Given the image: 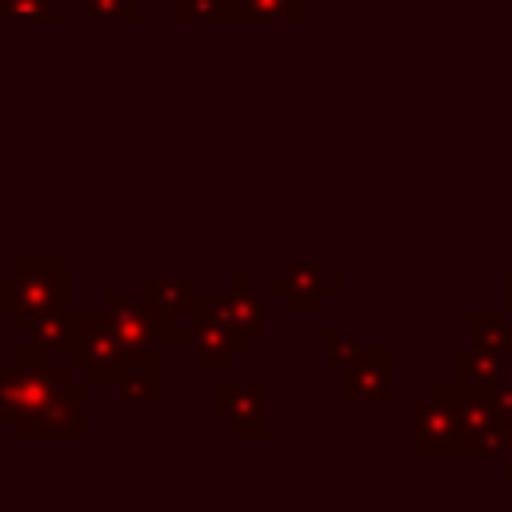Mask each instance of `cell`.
<instances>
[{"label": "cell", "instance_id": "obj_1", "mask_svg": "<svg viewBox=\"0 0 512 512\" xmlns=\"http://www.w3.org/2000/svg\"><path fill=\"white\" fill-rule=\"evenodd\" d=\"M84 388L68 380L64 368H52L48 356H16L8 368H0V420H28L52 408H80Z\"/></svg>", "mask_w": 512, "mask_h": 512}, {"label": "cell", "instance_id": "obj_2", "mask_svg": "<svg viewBox=\"0 0 512 512\" xmlns=\"http://www.w3.org/2000/svg\"><path fill=\"white\" fill-rule=\"evenodd\" d=\"M0 308L12 312L16 328H32L40 316L64 308V264L60 260H20L0 276Z\"/></svg>", "mask_w": 512, "mask_h": 512}, {"label": "cell", "instance_id": "obj_3", "mask_svg": "<svg viewBox=\"0 0 512 512\" xmlns=\"http://www.w3.org/2000/svg\"><path fill=\"white\" fill-rule=\"evenodd\" d=\"M68 364H80L92 384H120L128 368V348L108 328L104 312H76L68 316Z\"/></svg>", "mask_w": 512, "mask_h": 512}, {"label": "cell", "instance_id": "obj_4", "mask_svg": "<svg viewBox=\"0 0 512 512\" xmlns=\"http://www.w3.org/2000/svg\"><path fill=\"white\" fill-rule=\"evenodd\" d=\"M464 448L468 440L456 420V392L444 388L440 396L416 408V452L428 456V452H464Z\"/></svg>", "mask_w": 512, "mask_h": 512}, {"label": "cell", "instance_id": "obj_5", "mask_svg": "<svg viewBox=\"0 0 512 512\" xmlns=\"http://www.w3.org/2000/svg\"><path fill=\"white\" fill-rule=\"evenodd\" d=\"M344 400H392V352L376 348V352H360L348 368H344Z\"/></svg>", "mask_w": 512, "mask_h": 512}, {"label": "cell", "instance_id": "obj_6", "mask_svg": "<svg viewBox=\"0 0 512 512\" xmlns=\"http://www.w3.org/2000/svg\"><path fill=\"white\" fill-rule=\"evenodd\" d=\"M268 288H276V292H284L288 296V304L300 312H316L320 304H324V296H332V292H340V280L336 276H328L324 268H316V264H292L288 272H280V276H272L268 280Z\"/></svg>", "mask_w": 512, "mask_h": 512}, {"label": "cell", "instance_id": "obj_7", "mask_svg": "<svg viewBox=\"0 0 512 512\" xmlns=\"http://www.w3.org/2000/svg\"><path fill=\"white\" fill-rule=\"evenodd\" d=\"M108 328L116 332V340L128 348V356H140L156 344V320L144 308V300H124V296H108L104 304Z\"/></svg>", "mask_w": 512, "mask_h": 512}, {"label": "cell", "instance_id": "obj_8", "mask_svg": "<svg viewBox=\"0 0 512 512\" xmlns=\"http://www.w3.org/2000/svg\"><path fill=\"white\" fill-rule=\"evenodd\" d=\"M504 376V352H492V348H460L452 352V388L456 392H468V396H488Z\"/></svg>", "mask_w": 512, "mask_h": 512}, {"label": "cell", "instance_id": "obj_9", "mask_svg": "<svg viewBox=\"0 0 512 512\" xmlns=\"http://www.w3.org/2000/svg\"><path fill=\"white\" fill-rule=\"evenodd\" d=\"M264 388H216V420H224L236 436H264Z\"/></svg>", "mask_w": 512, "mask_h": 512}, {"label": "cell", "instance_id": "obj_10", "mask_svg": "<svg viewBox=\"0 0 512 512\" xmlns=\"http://www.w3.org/2000/svg\"><path fill=\"white\" fill-rule=\"evenodd\" d=\"M216 308H220V316H224L228 324H236L244 336L260 332V324H264V304L248 296V276H236V280H232V292H228L224 300H216Z\"/></svg>", "mask_w": 512, "mask_h": 512}, {"label": "cell", "instance_id": "obj_11", "mask_svg": "<svg viewBox=\"0 0 512 512\" xmlns=\"http://www.w3.org/2000/svg\"><path fill=\"white\" fill-rule=\"evenodd\" d=\"M12 428H16V436H84L80 408H52V412L16 420Z\"/></svg>", "mask_w": 512, "mask_h": 512}, {"label": "cell", "instance_id": "obj_12", "mask_svg": "<svg viewBox=\"0 0 512 512\" xmlns=\"http://www.w3.org/2000/svg\"><path fill=\"white\" fill-rule=\"evenodd\" d=\"M120 396L128 404H140V400H156V352H140V356H128V368L120 376Z\"/></svg>", "mask_w": 512, "mask_h": 512}, {"label": "cell", "instance_id": "obj_13", "mask_svg": "<svg viewBox=\"0 0 512 512\" xmlns=\"http://www.w3.org/2000/svg\"><path fill=\"white\" fill-rule=\"evenodd\" d=\"M472 336L480 348L512 352V320L508 312H472Z\"/></svg>", "mask_w": 512, "mask_h": 512}, {"label": "cell", "instance_id": "obj_14", "mask_svg": "<svg viewBox=\"0 0 512 512\" xmlns=\"http://www.w3.org/2000/svg\"><path fill=\"white\" fill-rule=\"evenodd\" d=\"M64 20V4L56 0H0V20H16V24H36V20Z\"/></svg>", "mask_w": 512, "mask_h": 512}, {"label": "cell", "instance_id": "obj_15", "mask_svg": "<svg viewBox=\"0 0 512 512\" xmlns=\"http://www.w3.org/2000/svg\"><path fill=\"white\" fill-rule=\"evenodd\" d=\"M324 348H328V360H332L336 368H348V364L364 352V344H360L356 336H348V332H332V328H324Z\"/></svg>", "mask_w": 512, "mask_h": 512}, {"label": "cell", "instance_id": "obj_16", "mask_svg": "<svg viewBox=\"0 0 512 512\" xmlns=\"http://www.w3.org/2000/svg\"><path fill=\"white\" fill-rule=\"evenodd\" d=\"M84 12L92 20H136L140 0H84Z\"/></svg>", "mask_w": 512, "mask_h": 512}, {"label": "cell", "instance_id": "obj_17", "mask_svg": "<svg viewBox=\"0 0 512 512\" xmlns=\"http://www.w3.org/2000/svg\"><path fill=\"white\" fill-rule=\"evenodd\" d=\"M488 400H492V408H496L504 420H512V368H504V376H500V384L488 392Z\"/></svg>", "mask_w": 512, "mask_h": 512}, {"label": "cell", "instance_id": "obj_18", "mask_svg": "<svg viewBox=\"0 0 512 512\" xmlns=\"http://www.w3.org/2000/svg\"><path fill=\"white\" fill-rule=\"evenodd\" d=\"M504 468L512 472V424H508V448H504Z\"/></svg>", "mask_w": 512, "mask_h": 512}, {"label": "cell", "instance_id": "obj_19", "mask_svg": "<svg viewBox=\"0 0 512 512\" xmlns=\"http://www.w3.org/2000/svg\"><path fill=\"white\" fill-rule=\"evenodd\" d=\"M508 308H512V276H508Z\"/></svg>", "mask_w": 512, "mask_h": 512}, {"label": "cell", "instance_id": "obj_20", "mask_svg": "<svg viewBox=\"0 0 512 512\" xmlns=\"http://www.w3.org/2000/svg\"><path fill=\"white\" fill-rule=\"evenodd\" d=\"M492 4H496V0H492ZM500 4H512V0H500Z\"/></svg>", "mask_w": 512, "mask_h": 512}, {"label": "cell", "instance_id": "obj_21", "mask_svg": "<svg viewBox=\"0 0 512 512\" xmlns=\"http://www.w3.org/2000/svg\"><path fill=\"white\" fill-rule=\"evenodd\" d=\"M348 4H360V0H348Z\"/></svg>", "mask_w": 512, "mask_h": 512}]
</instances>
